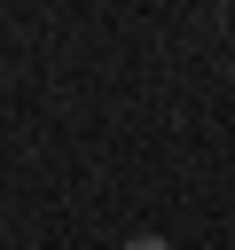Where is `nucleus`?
I'll use <instances>...</instances> for the list:
<instances>
[{
	"instance_id": "obj_1",
	"label": "nucleus",
	"mask_w": 235,
	"mask_h": 250,
	"mask_svg": "<svg viewBox=\"0 0 235 250\" xmlns=\"http://www.w3.org/2000/svg\"><path fill=\"white\" fill-rule=\"evenodd\" d=\"M125 250H172V242H164V234H133Z\"/></svg>"
}]
</instances>
